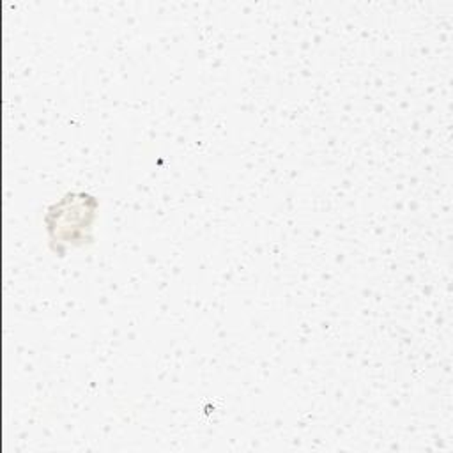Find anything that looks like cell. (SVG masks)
I'll return each mask as SVG.
<instances>
[{"instance_id": "1", "label": "cell", "mask_w": 453, "mask_h": 453, "mask_svg": "<svg viewBox=\"0 0 453 453\" xmlns=\"http://www.w3.org/2000/svg\"><path fill=\"white\" fill-rule=\"evenodd\" d=\"M96 211V200L85 193L67 195L55 203L48 216L46 225L50 235L60 242H74L83 239L85 230L90 228Z\"/></svg>"}]
</instances>
